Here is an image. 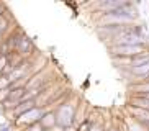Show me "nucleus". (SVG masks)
Instances as JSON below:
<instances>
[{
    "label": "nucleus",
    "mask_w": 149,
    "mask_h": 131,
    "mask_svg": "<svg viewBox=\"0 0 149 131\" xmlns=\"http://www.w3.org/2000/svg\"><path fill=\"white\" fill-rule=\"evenodd\" d=\"M56 125L61 128H69L74 125V118H75V107L72 103H64L59 107L56 113Z\"/></svg>",
    "instance_id": "f03ea898"
},
{
    "label": "nucleus",
    "mask_w": 149,
    "mask_h": 131,
    "mask_svg": "<svg viewBox=\"0 0 149 131\" xmlns=\"http://www.w3.org/2000/svg\"><path fill=\"white\" fill-rule=\"evenodd\" d=\"M146 62H149V51L143 52V54H139V56H136L131 59V64H130V69L131 67H139V66L146 64Z\"/></svg>",
    "instance_id": "9d476101"
},
{
    "label": "nucleus",
    "mask_w": 149,
    "mask_h": 131,
    "mask_svg": "<svg viewBox=\"0 0 149 131\" xmlns=\"http://www.w3.org/2000/svg\"><path fill=\"white\" fill-rule=\"evenodd\" d=\"M128 130L130 131H146V126H143L141 123L134 121V120H130V123H128Z\"/></svg>",
    "instance_id": "9b49d317"
},
{
    "label": "nucleus",
    "mask_w": 149,
    "mask_h": 131,
    "mask_svg": "<svg viewBox=\"0 0 149 131\" xmlns=\"http://www.w3.org/2000/svg\"><path fill=\"white\" fill-rule=\"evenodd\" d=\"M131 90L134 92V95H148L149 93V80L131 85Z\"/></svg>",
    "instance_id": "1a4fd4ad"
},
{
    "label": "nucleus",
    "mask_w": 149,
    "mask_h": 131,
    "mask_svg": "<svg viewBox=\"0 0 149 131\" xmlns=\"http://www.w3.org/2000/svg\"><path fill=\"white\" fill-rule=\"evenodd\" d=\"M130 105L138 107V108H143V110H148L149 111V98H144V97H136V95L131 97Z\"/></svg>",
    "instance_id": "6e6552de"
},
{
    "label": "nucleus",
    "mask_w": 149,
    "mask_h": 131,
    "mask_svg": "<svg viewBox=\"0 0 149 131\" xmlns=\"http://www.w3.org/2000/svg\"><path fill=\"white\" fill-rule=\"evenodd\" d=\"M40 126L43 128V130H53L54 126H56V115L53 113V111H48V113H44L43 116L40 118Z\"/></svg>",
    "instance_id": "423d86ee"
},
{
    "label": "nucleus",
    "mask_w": 149,
    "mask_h": 131,
    "mask_svg": "<svg viewBox=\"0 0 149 131\" xmlns=\"http://www.w3.org/2000/svg\"><path fill=\"white\" fill-rule=\"evenodd\" d=\"M15 51L23 56V54H26V52L31 51V41L26 38V36H20V38L15 39Z\"/></svg>",
    "instance_id": "39448f33"
},
{
    "label": "nucleus",
    "mask_w": 149,
    "mask_h": 131,
    "mask_svg": "<svg viewBox=\"0 0 149 131\" xmlns=\"http://www.w3.org/2000/svg\"><path fill=\"white\" fill-rule=\"evenodd\" d=\"M30 131H44V130L40 126V123H35V125H31L30 126Z\"/></svg>",
    "instance_id": "dca6fc26"
},
{
    "label": "nucleus",
    "mask_w": 149,
    "mask_h": 131,
    "mask_svg": "<svg viewBox=\"0 0 149 131\" xmlns=\"http://www.w3.org/2000/svg\"><path fill=\"white\" fill-rule=\"evenodd\" d=\"M108 131H120V130H118V128H110Z\"/></svg>",
    "instance_id": "a211bd4d"
},
{
    "label": "nucleus",
    "mask_w": 149,
    "mask_h": 131,
    "mask_svg": "<svg viewBox=\"0 0 149 131\" xmlns=\"http://www.w3.org/2000/svg\"><path fill=\"white\" fill-rule=\"evenodd\" d=\"M2 13H3V8H2V5H0V17H2Z\"/></svg>",
    "instance_id": "6ab92c4d"
},
{
    "label": "nucleus",
    "mask_w": 149,
    "mask_h": 131,
    "mask_svg": "<svg viewBox=\"0 0 149 131\" xmlns=\"http://www.w3.org/2000/svg\"><path fill=\"white\" fill-rule=\"evenodd\" d=\"M64 131H77V128H74V126H69V128H64Z\"/></svg>",
    "instance_id": "f3484780"
},
{
    "label": "nucleus",
    "mask_w": 149,
    "mask_h": 131,
    "mask_svg": "<svg viewBox=\"0 0 149 131\" xmlns=\"http://www.w3.org/2000/svg\"><path fill=\"white\" fill-rule=\"evenodd\" d=\"M148 51L146 44H136V46H110V52L113 57H126V59H133V57L139 56L143 52Z\"/></svg>",
    "instance_id": "f257e3e1"
},
{
    "label": "nucleus",
    "mask_w": 149,
    "mask_h": 131,
    "mask_svg": "<svg viewBox=\"0 0 149 131\" xmlns=\"http://www.w3.org/2000/svg\"><path fill=\"white\" fill-rule=\"evenodd\" d=\"M10 88V80L7 79V75H0V90Z\"/></svg>",
    "instance_id": "f8f14e48"
},
{
    "label": "nucleus",
    "mask_w": 149,
    "mask_h": 131,
    "mask_svg": "<svg viewBox=\"0 0 149 131\" xmlns=\"http://www.w3.org/2000/svg\"><path fill=\"white\" fill-rule=\"evenodd\" d=\"M10 95V88H5V90H0V103H3Z\"/></svg>",
    "instance_id": "2eb2a0df"
},
{
    "label": "nucleus",
    "mask_w": 149,
    "mask_h": 131,
    "mask_svg": "<svg viewBox=\"0 0 149 131\" xmlns=\"http://www.w3.org/2000/svg\"><path fill=\"white\" fill-rule=\"evenodd\" d=\"M35 105H36V102H35V100L22 102V103H18L17 107L13 108V115H15V118H18L20 115H23V113H26V111H30L31 108H35Z\"/></svg>",
    "instance_id": "0eeeda50"
},
{
    "label": "nucleus",
    "mask_w": 149,
    "mask_h": 131,
    "mask_svg": "<svg viewBox=\"0 0 149 131\" xmlns=\"http://www.w3.org/2000/svg\"><path fill=\"white\" fill-rule=\"evenodd\" d=\"M88 131H105V128H103V125H102V123H90Z\"/></svg>",
    "instance_id": "4468645a"
},
{
    "label": "nucleus",
    "mask_w": 149,
    "mask_h": 131,
    "mask_svg": "<svg viewBox=\"0 0 149 131\" xmlns=\"http://www.w3.org/2000/svg\"><path fill=\"white\" fill-rule=\"evenodd\" d=\"M8 66V56H3V54H0V74L5 70V67Z\"/></svg>",
    "instance_id": "ddd939ff"
},
{
    "label": "nucleus",
    "mask_w": 149,
    "mask_h": 131,
    "mask_svg": "<svg viewBox=\"0 0 149 131\" xmlns=\"http://www.w3.org/2000/svg\"><path fill=\"white\" fill-rule=\"evenodd\" d=\"M126 110H128V113L131 115V118L134 121L141 123L143 126H148L149 125V111L148 110L138 108V107H133V105H128Z\"/></svg>",
    "instance_id": "20e7f679"
},
{
    "label": "nucleus",
    "mask_w": 149,
    "mask_h": 131,
    "mask_svg": "<svg viewBox=\"0 0 149 131\" xmlns=\"http://www.w3.org/2000/svg\"><path fill=\"white\" fill-rule=\"evenodd\" d=\"M43 115H44L43 108L35 107V108H31L30 111L20 115V116L17 118V123L18 125H35V121H40V118L43 116Z\"/></svg>",
    "instance_id": "7ed1b4c3"
}]
</instances>
